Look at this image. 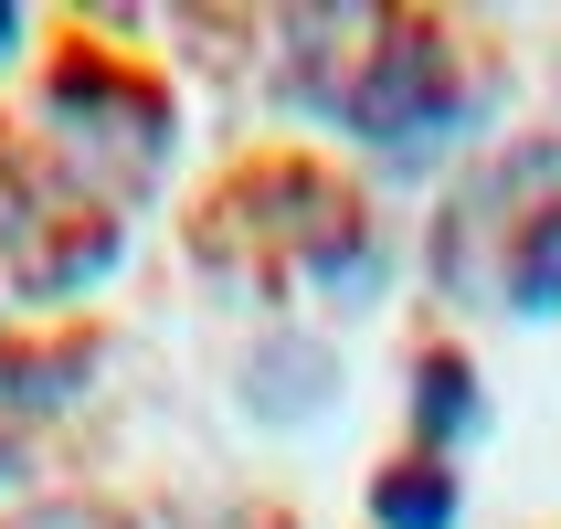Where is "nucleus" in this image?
<instances>
[{
    "label": "nucleus",
    "instance_id": "nucleus-1",
    "mask_svg": "<svg viewBox=\"0 0 561 529\" xmlns=\"http://www.w3.org/2000/svg\"><path fill=\"white\" fill-rule=\"evenodd\" d=\"M350 127H371V138H435V127H456V85H445L435 32H392L371 54V74L350 85Z\"/></svg>",
    "mask_w": 561,
    "mask_h": 529
},
{
    "label": "nucleus",
    "instance_id": "nucleus-2",
    "mask_svg": "<svg viewBox=\"0 0 561 529\" xmlns=\"http://www.w3.org/2000/svg\"><path fill=\"white\" fill-rule=\"evenodd\" d=\"M499 297L519 318H561V202H540L519 233H508V265H499Z\"/></svg>",
    "mask_w": 561,
    "mask_h": 529
},
{
    "label": "nucleus",
    "instance_id": "nucleus-3",
    "mask_svg": "<svg viewBox=\"0 0 561 529\" xmlns=\"http://www.w3.org/2000/svg\"><path fill=\"white\" fill-rule=\"evenodd\" d=\"M381 529H445L456 519V476H445V456H424V467H403V476H381Z\"/></svg>",
    "mask_w": 561,
    "mask_h": 529
},
{
    "label": "nucleus",
    "instance_id": "nucleus-4",
    "mask_svg": "<svg viewBox=\"0 0 561 529\" xmlns=\"http://www.w3.org/2000/svg\"><path fill=\"white\" fill-rule=\"evenodd\" d=\"M424 424H435V435L467 424V371H456V360H435V381H424Z\"/></svg>",
    "mask_w": 561,
    "mask_h": 529
},
{
    "label": "nucleus",
    "instance_id": "nucleus-5",
    "mask_svg": "<svg viewBox=\"0 0 561 529\" xmlns=\"http://www.w3.org/2000/svg\"><path fill=\"white\" fill-rule=\"evenodd\" d=\"M11 32H22V11H0V43H11Z\"/></svg>",
    "mask_w": 561,
    "mask_h": 529
}]
</instances>
